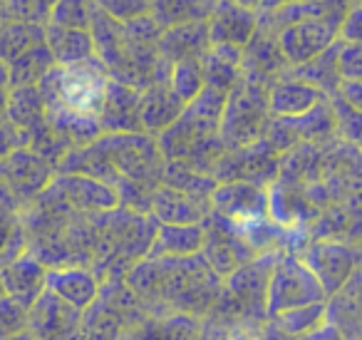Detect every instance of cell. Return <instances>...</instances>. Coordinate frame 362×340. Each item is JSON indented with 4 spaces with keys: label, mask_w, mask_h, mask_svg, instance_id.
<instances>
[{
    "label": "cell",
    "mask_w": 362,
    "mask_h": 340,
    "mask_svg": "<svg viewBox=\"0 0 362 340\" xmlns=\"http://www.w3.org/2000/svg\"><path fill=\"white\" fill-rule=\"evenodd\" d=\"M8 92H11V87L0 85V117H6V105H8Z\"/></svg>",
    "instance_id": "28"
},
{
    "label": "cell",
    "mask_w": 362,
    "mask_h": 340,
    "mask_svg": "<svg viewBox=\"0 0 362 340\" xmlns=\"http://www.w3.org/2000/svg\"><path fill=\"white\" fill-rule=\"evenodd\" d=\"M357 254L340 244H315L308 251L305 266L313 271L322 290H335L355 271Z\"/></svg>",
    "instance_id": "7"
},
{
    "label": "cell",
    "mask_w": 362,
    "mask_h": 340,
    "mask_svg": "<svg viewBox=\"0 0 362 340\" xmlns=\"http://www.w3.org/2000/svg\"><path fill=\"white\" fill-rule=\"evenodd\" d=\"M322 100H325V92L308 85V82L298 80L291 72L278 77V80L271 82V87H268V112H273V115L281 117V120L303 117Z\"/></svg>",
    "instance_id": "4"
},
{
    "label": "cell",
    "mask_w": 362,
    "mask_h": 340,
    "mask_svg": "<svg viewBox=\"0 0 362 340\" xmlns=\"http://www.w3.org/2000/svg\"><path fill=\"white\" fill-rule=\"evenodd\" d=\"M45 40V26H33V23L3 21L0 23V60L11 62L33 45Z\"/></svg>",
    "instance_id": "20"
},
{
    "label": "cell",
    "mask_w": 362,
    "mask_h": 340,
    "mask_svg": "<svg viewBox=\"0 0 362 340\" xmlns=\"http://www.w3.org/2000/svg\"><path fill=\"white\" fill-rule=\"evenodd\" d=\"M181 110H184V102L171 90L169 80L154 82V85L144 87V90L139 92L141 130H149V132L166 130V127L179 117Z\"/></svg>",
    "instance_id": "10"
},
{
    "label": "cell",
    "mask_w": 362,
    "mask_h": 340,
    "mask_svg": "<svg viewBox=\"0 0 362 340\" xmlns=\"http://www.w3.org/2000/svg\"><path fill=\"white\" fill-rule=\"evenodd\" d=\"M211 199H214V206H216L223 216L236 221L238 226L251 224V221H261L268 209L266 191L253 184H243V181L218 186V189H214Z\"/></svg>",
    "instance_id": "6"
},
{
    "label": "cell",
    "mask_w": 362,
    "mask_h": 340,
    "mask_svg": "<svg viewBox=\"0 0 362 340\" xmlns=\"http://www.w3.org/2000/svg\"><path fill=\"white\" fill-rule=\"evenodd\" d=\"M335 60H337L340 80H360V75H362V47H360V42L337 40Z\"/></svg>",
    "instance_id": "24"
},
{
    "label": "cell",
    "mask_w": 362,
    "mask_h": 340,
    "mask_svg": "<svg viewBox=\"0 0 362 340\" xmlns=\"http://www.w3.org/2000/svg\"><path fill=\"white\" fill-rule=\"evenodd\" d=\"M0 85L8 87V65L3 60H0Z\"/></svg>",
    "instance_id": "31"
},
{
    "label": "cell",
    "mask_w": 362,
    "mask_h": 340,
    "mask_svg": "<svg viewBox=\"0 0 362 340\" xmlns=\"http://www.w3.org/2000/svg\"><path fill=\"white\" fill-rule=\"evenodd\" d=\"M45 45L55 65H72L95 55L92 35L85 28H62L45 23Z\"/></svg>",
    "instance_id": "11"
},
{
    "label": "cell",
    "mask_w": 362,
    "mask_h": 340,
    "mask_svg": "<svg viewBox=\"0 0 362 340\" xmlns=\"http://www.w3.org/2000/svg\"><path fill=\"white\" fill-rule=\"evenodd\" d=\"M335 52H337V40L332 42L327 50H322L320 55L310 57V60L303 62V65L291 67V75L298 77V80H303V82H308V85L317 87L320 92L332 95V92H335V87H337V82H340Z\"/></svg>",
    "instance_id": "18"
},
{
    "label": "cell",
    "mask_w": 362,
    "mask_h": 340,
    "mask_svg": "<svg viewBox=\"0 0 362 340\" xmlns=\"http://www.w3.org/2000/svg\"><path fill=\"white\" fill-rule=\"evenodd\" d=\"M154 209L164 224H199V219L206 216L204 201H197L192 194L174 186H166L154 196Z\"/></svg>",
    "instance_id": "15"
},
{
    "label": "cell",
    "mask_w": 362,
    "mask_h": 340,
    "mask_svg": "<svg viewBox=\"0 0 362 340\" xmlns=\"http://www.w3.org/2000/svg\"><path fill=\"white\" fill-rule=\"evenodd\" d=\"M92 0H55V6L50 11L47 23L62 28H90L92 16Z\"/></svg>",
    "instance_id": "23"
},
{
    "label": "cell",
    "mask_w": 362,
    "mask_h": 340,
    "mask_svg": "<svg viewBox=\"0 0 362 340\" xmlns=\"http://www.w3.org/2000/svg\"><path fill=\"white\" fill-rule=\"evenodd\" d=\"M271 305L273 310L288 308H308V303H315L322 298V285L313 276V271L298 259H281L273 268L271 283Z\"/></svg>",
    "instance_id": "2"
},
{
    "label": "cell",
    "mask_w": 362,
    "mask_h": 340,
    "mask_svg": "<svg viewBox=\"0 0 362 340\" xmlns=\"http://www.w3.org/2000/svg\"><path fill=\"white\" fill-rule=\"evenodd\" d=\"M3 285L11 290L16 298L25 300V293L35 295L45 285V268L30 256H18L3 268Z\"/></svg>",
    "instance_id": "19"
},
{
    "label": "cell",
    "mask_w": 362,
    "mask_h": 340,
    "mask_svg": "<svg viewBox=\"0 0 362 340\" xmlns=\"http://www.w3.org/2000/svg\"><path fill=\"white\" fill-rule=\"evenodd\" d=\"M52 65H55V60H52L45 40L37 42L30 50H25L23 55H18L16 60L8 62V87L37 85L40 77L45 75Z\"/></svg>",
    "instance_id": "17"
},
{
    "label": "cell",
    "mask_w": 362,
    "mask_h": 340,
    "mask_svg": "<svg viewBox=\"0 0 362 340\" xmlns=\"http://www.w3.org/2000/svg\"><path fill=\"white\" fill-rule=\"evenodd\" d=\"M202 72L204 85L214 90L228 92L231 85L241 75V47L223 45V42H211L209 50L202 57Z\"/></svg>",
    "instance_id": "12"
},
{
    "label": "cell",
    "mask_w": 362,
    "mask_h": 340,
    "mask_svg": "<svg viewBox=\"0 0 362 340\" xmlns=\"http://www.w3.org/2000/svg\"><path fill=\"white\" fill-rule=\"evenodd\" d=\"M52 6H55V0H3V16L6 21L45 26Z\"/></svg>",
    "instance_id": "22"
},
{
    "label": "cell",
    "mask_w": 362,
    "mask_h": 340,
    "mask_svg": "<svg viewBox=\"0 0 362 340\" xmlns=\"http://www.w3.org/2000/svg\"><path fill=\"white\" fill-rule=\"evenodd\" d=\"M281 3H291V0H263L258 11H266V8H276V6H281Z\"/></svg>",
    "instance_id": "30"
},
{
    "label": "cell",
    "mask_w": 362,
    "mask_h": 340,
    "mask_svg": "<svg viewBox=\"0 0 362 340\" xmlns=\"http://www.w3.org/2000/svg\"><path fill=\"white\" fill-rule=\"evenodd\" d=\"M149 3L151 0H95V6L100 8L102 13H107V16L119 23L146 16V13H149Z\"/></svg>",
    "instance_id": "25"
},
{
    "label": "cell",
    "mask_w": 362,
    "mask_h": 340,
    "mask_svg": "<svg viewBox=\"0 0 362 340\" xmlns=\"http://www.w3.org/2000/svg\"><path fill=\"white\" fill-rule=\"evenodd\" d=\"M169 85L176 92L184 105L189 100L199 95L204 90V72H202V60L199 57H187V60H179L169 67Z\"/></svg>",
    "instance_id": "21"
},
{
    "label": "cell",
    "mask_w": 362,
    "mask_h": 340,
    "mask_svg": "<svg viewBox=\"0 0 362 340\" xmlns=\"http://www.w3.org/2000/svg\"><path fill=\"white\" fill-rule=\"evenodd\" d=\"M337 40H345V42H360L362 40V6H360V0H352L350 6H347L345 16H342V21H340Z\"/></svg>",
    "instance_id": "26"
},
{
    "label": "cell",
    "mask_w": 362,
    "mask_h": 340,
    "mask_svg": "<svg viewBox=\"0 0 362 340\" xmlns=\"http://www.w3.org/2000/svg\"><path fill=\"white\" fill-rule=\"evenodd\" d=\"M209 28V40L223 42V45H236L243 50L251 35L258 28L256 11L238 6L233 0H216L206 18Z\"/></svg>",
    "instance_id": "3"
},
{
    "label": "cell",
    "mask_w": 362,
    "mask_h": 340,
    "mask_svg": "<svg viewBox=\"0 0 362 340\" xmlns=\"http://www.w3.org/2000/svg\"><path fill=\"white\" fill-rule=\"evenodd\" d=\"M209 45L211 40H209L206 21H189L181 26L164 28L156 38V52L169 65L187 60V57H202L209 50Z\"/></svg>",
    "instance_id": "8"
},
{
    "label": "cell",
    "mask_w": 362,
    "mask_h": 340,
    "mask_svg": "<svg viewBox=\"0 0 362 340\" xmlns=\"http://www.w3.org/2000/svg\"><path fill=\"white\" fill-rule=\"evenodd\" d=\"M97 122L102 132H144L139 120V90L110 80Z\"/></svg>",
    "instance_id": "5"
},
{
    "label": "cell",
    "mask_w": 362,
    "mask_h": 340,
    "mask_svg": "<svg viewBox=\"0 0 362 340\" xmlns=\"http://www.w3.org/2000/svg\"><path fill=\"white\" fill-rule=\"evenodd\" d=\"M216 0H151L149 16L159 30L189 21H206Z\"/></svg>",
    "instance_id": "16"
},
{
    "label": "cell",
    "mask_w": 362,
    "mask_h": 340,
    "mask_svg": "<svg viewBox=\"0 0 362 340\" xmlns=\"http://www.w3.org/2000/svg\"><path fill=\"white\" fill-rule=\"evenodd\" d=\"M0 179H3V184H8V194H37L47 181V162L40 159L35 152L18 147L0 164Z\"/></svg>",
    "instance_id": "9"
},
{
    "label": "cell",
    "mask_w": 362,
    "mask_h": 340,
    "mask_svg": "<svg viewBox=\"0 0 362 340\" xmlns=\"http://www.w3.org/2000/svg\"><path fill=\"white\" fill-rule=\"evenodd\" d=\"M206 231L199 224H164L156 231V256H192L204 246Z\"/></svg>",
    "instance_id": "14"
},
{
    "label": "cell",
    "mask_w": 362,
    "mask_h": 340,
    "mask_svg": "<svg viewBox=\"0 0 362 340\" xmlns=\"http://www.w3.org/2000/svg\"><path fill=\"white\" fill-rule=\"evenodd\" d=\"M45 283L57 298L75 308H85L97 293V283L87 271L82 268H60L45 273Z\"/></svg>",
    "instance_id": "13"
},
{
    "label": "cell",
    "mask_w": 362,
    "mask_h": 340,
    "mask_svg": "<svg viewBox=\"0 0 362 340\" xmlns=\"http://www.w3.org/2000/svg\"><path fill=\"white\" fill-rule=\"evenodd\" d=\"M233 3H238V6H243V8H248V11H258L263 0H233Z\"/></svg>",
    "instance_id": "29"
},
{
    "label": "cell",
    "mask_w": 362,
    "mask_h": 340,
    "mask_svg": "<svg viewBox=\"0 0 362 340\" xmlns=\"http://www.w3.org/2000/svg\"><path fill=\"white\" fill-rule=\"evenodd\" d=\"M18 224L13 216V206L0 201V254H6V249L13 244V239L18 236Z\"/></svg>",
    "instance_id": "27"
},
{
    "label": "cell",
    "mask_w": 362,
    "mask_h": 340,
    "mask_svg": "<svg viewBox=\"0 0 362 340\" xmlns=\"http://www.w3.org/2000/svg\"><path fill=\"white\" fill-rule=\"evenodd\" d=\"M350 3H347V6H350ZM347 6L335 8V11H330V13H322V16L298 21V23H293V26H286L276 33L278 47H281L288 67L303 65V62L320 55L322 50H327V47L337 40V30H340V21H342V16H345Z\"/></svg>",
    "instance_id": "1"
}]
</instances>
